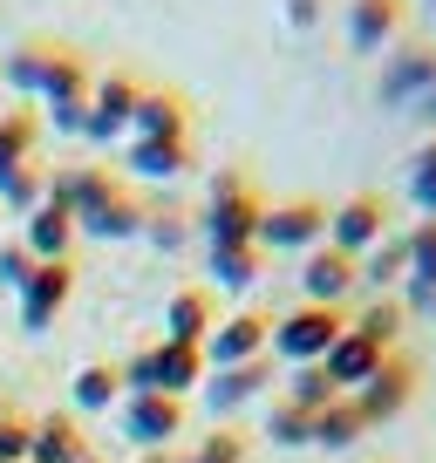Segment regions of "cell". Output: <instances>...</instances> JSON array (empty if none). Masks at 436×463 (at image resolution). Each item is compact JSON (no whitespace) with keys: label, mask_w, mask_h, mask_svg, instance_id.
I'll return each instance as SVG.
<instances>
[{"label":"cell","mask_w":436,"mask_h":463,"mask_svg":"<svg viewBox=\"0 0 436 463\" xmlns=\"http://www.w3.org/2000/svg\"><path fill=\"white\" fill-rule=\"evenodd\" d=\"M260 218H266V198L252 191L246 171H218L212 177V198H204L198 212V232H204V246H260Z\"/></svg>","instance_id":"cell-1"},{"label":"cell","mask_w":436,"mask_h":463,"mask_svg":"<svg viewBox=\"0 0 436 463\" xmlns=\"http://www.w3.org/2000/svg\"><path fill=\"white\" fill-rule=\"evenodd\" d=\"M348 334V314L341 307H314V300H300L293 314H280L273 320V354L287 368H320L327 362V347Z\"/></svg>","instance_id":"cell-2"},{"label":"cell","mask_w":436,"mask_h":463,"mask_svg":"<svg viewBox=\"0 0 436 463\" xmlns=\"http://www.w3.org/2000/svg\"><path fill=\"white\" fill-rule=\"evenodd\" d=\"M314 246H327V204H320V198L266 204V218H260V252H314Z\"/></svg>","instance_id":"cell-3"},{"label":"cell","mask_w":436,"mask_h":463,"mask_svg":"<svg viewBox=\"0 0 436 463\" xmlns=\"http://www.w3.org/2000/svg\"><path fill=\"white\" fill-rule=\"evenodd\" d=\"M382 239H389V204H382L375 191H355L348 204L327 212V246L348 252V260H368Z\"/></svg>","instance_id":"cell-4"},{"label":"cell","mask_w":436,"mask_h":463,"mask_svg":"<svg viewBox=\"0 0 436 463\" xmlns=\"http://www.w3.org/2000/svg\"><path fill=\"white\" fill-rule=\"evenodd\" d=\"M137 102H144V82L137 75H96V89H89V144H117V137H130V116Z\"/></svg>","instance_id":"cell-5"},{"label":"cell","mask_w":436,"mask_h":463,"mask_svg":"<svg viewBox=\"0 0 436 463\" xmlns=\"http://www.w3.org/2000/svg\"><path fill=\"white\" fill-rule=\"evenodd\" d=\"M69 293H75V260H34L28 287H21V327L48 334V327H55V314L69 307Z\"/></svg>","instance_id":"cell-6"},{"label":"cell","mask_w":436,"mask_h":463,"mask_svg":"<svg viewBox=\"0 0 436 463\" xmlns=\"http://www.w3.org/2000/svg\"><path fill=\"white\" fill-rule=\"evenodd\" d=\"M260 354H273V314H260V307H246V314H232V320H218L212 341H204V362H218V368L260 362Z\"/></svg>","instance_id":"cell-7"},{"label":"cell","mask_w":436,"mask_h":463,"mask_svg":"<svg viewBox=\"0 0 436 463\" xmlns=\"http://www.w3.org/2000/svg\"><path fill=\"white\" fill-rule=\"evenodd\" d=\"M123 436L137 443V457H150V449H164L171 436H185V402L177 395H130V409H123Z\"/></svg>","instance_id":"cell-8"},{"label":"cell","mask_w":436,"mask_h":463,"mask_svg":"<svg viewBox=\"0 0 436 463\" xmlns=\"http://www.w3.org/2000/svg\"><path fill=\"white\" fill-rule=\"evenodd\" d=\"M355 279H362V260H348V252H335V246L300 252V300L341 307V300L355 293Z\"/></svg>","instance_id":"cell-9"},{"label":"cell","mask_w":436,"mask_h":463,"mask_svg":"<svg viewBox=\"0 0 436 463\" xmlns=\"http://www.w3.org/2000/svg\"><path fill=\"white\" fill-rule=\"evenodd\" d=\"M382 362H389V347H375V341H368V334H341V341L335 347H327V362H320V375H327V382H335V389L341 395H355V389H368V382H375V368Z\"/></svg>","instance_id":"cell-10"},{"label":"cell","mask_w":436,"mask_h":463,"mask_svg":"<svg viewBox=\"0 0 436 463\" xmlns=\"http://www.w3.org/2000/svg\"><path fill=\"white\" fill-rule=\"evenodd\" d=\"M409 395H416V368H409L403 354H389V362L375 368V382L355 389V409H362V422H395L409 409Z\"/></svg>","instance_id":"cell-11"},{"label":"cell","mask_w":436,"mask_h":463,"mask_svg":"<svg viewBox=\"0 0 436 463\" xmlns=\"http://www.w3.org/2000/svg\"><path fill=\"white\" fill-rule=\"evenodd\" d=\"M89 457H96V449H89L82 422H75L69 409H48L28 430V463H89Z\"/></svg>","instance_id":"cell-12"},{"label":"cell","mask_w":436,"mask_h":463,"mask_svg":"<svg viewBox=\"0 0 436 463\" xmlns=\"http://www.w3.org/2000/svg\"><path fill=\"white\" fill-rule=\"evenodd\" d=\"M212 327H218V300H212V287H177V293H171V307H164V341H191V347H204V341H212Z\"/></svg>","instance_id":"cell-13"},{"label":"cell","mask_w":436,"mask_h":463,"mask_svg":"<svg viewBox=\"0 0 436 463\" xmlns=\"http://www.w3.org/2000/svg\"><path fill=\"white\" fill-rule=\"evenodd\" d=\"M191 164H198V144H191V137H157V144L130 137V177H150V184H171V177H185Z\"/></svg>","instance_id":"cell-14"},{"label":"cell","mask_w":436,"mask_h":463,"mask_svg":"<svg viewBox=\"0 0 436 463\" xmlns=\"http://www.w3.org/2000/svg\"><path fill=\"white\" fill-rule=\"evenodd\" d=\"M409 0H348V48L355 55H375V48L395 42Z\"/></svg>","instance_id":"cell-15"},{"label":"cell","mask_w":436,"mask_h":463,"mask_svg":"<svg viewBox=\"0 0 436 463\" xmlns=\"http://www.w3.org/2000/svg\"><path fill=\"white\" fill-rule=\"evenodd\" d=\"M130 137H144V144H157V137H191V102L177 96V89H144V102H137V116H130Z\"/></svg>","instance_id":"cell-16"},{"label":"cell","mask_w":436,"mask_h":463,"mask_svg":"<svg viewBox=\"0 0 436 463\" xmlns=\"http://www.w3.org/2000/svg\"><path fill=\"white\" fill-rule=\"evenodd\" d=\"M266 382H273V362H266V354L260 362H239V368H218V375H204V402H212L218 416H232V409H246Z\"/></svg>","instance_id":"cell-17"},{"label":"cell","mask_w":436,"mask_h":463,"mask_svg":"<svg viewBox=\"0 0 436 463\" xmlns=\"http://www.w3.org/2000/svg\"><path fill=\"white\" fill-rule=\"evenodd\" d=\"M430 89H436V48L389 55V69H382V102H422Z\"/></svg>","instance_id":"cell-18"},{"label":"cell","mask_w":436,"mask_h":463,"mask_svg":"<svg viewBox=\"0 0 436 463\" xmlns=\"http://www.w3.org/2000/svg\"><path fill=\"white\" fill-rule=\"evenodd\" d=\"M89 89H96V69H89V55H82V48H69V42H55V61H48L42 102H48V109H62V102H89Z\"/></svg>","instance_id":"cell-19"},{"label":"cell","mask_w":436,"mask_h":463,"mask_svg":"<svg viewBox=\"0 0 436 463\" xmlns=\"http://www.w3.org/2000/svg\"><path fill=\"white\" fill-rule=\"evenodd\" d=\"M75 232H82V239H109V246H117V239H144V198H137V191L123 184L117 198L102 204L96 218H82Z\"/></svg>","instance_id":"cell-20"},{"label":"cell","mask_w":436,"mask_h":463,"mask_svg":"<svg viewBox=\"0 0 436 463\" xmlns=\"http://www.w3.org/2000/svg\"><path fill=\"white\" fill-rule=\"evenodd\" d=\"M21 246H28L34 260H69V252H75V218L62 212V204H42V212H28Z\"/></svg>","instance_id":"cell-21"},{"label":"cell","mask_w":436,"mask_h":463,"mask_svg":"<svg viewBox=\"0 0 436 463\" xmlns=\"http://www.w3.org/2000/svg\"><path fill=\"white\" fill-rule=\"evenodd\" d=\"M34 144H42V109H7L0 116V184L34 164Z\"/></svg>","instance_id":"cell-22"},{"label":"cell","mask_w":436,"mask_h":463,"mask_svg":"<svg viewBox=\"0 0 436 463\" xmlns=\"http://www.w3.org/2000/svg\"><path fill=\"white\" fill-rule=\"evenodd\" d=\"M191 382H204V347H191V341H157V395H177V402H185Z\"/></svg>","instance_id":"cell-23"},{"label":"cell","mask_w":436,"mask_h":463,"mask_svg":"<svg viewBox=\"0 0 436 463\" xmlns=\"http://www.w3.org/2000/svg\"><path fill=\"white\" fill-rule=\"evenodd\" d=\"M362 430H368V422H362V409H355V395H335V402L314 416V443L320 449H355Z\"/></svg>","instance_id":"cell-24"},{"label":"cell","mask_w":436,"mask_h":463,"mask_svg":"<svg viewBox=\"0 0 436 463\" xmlns=\"http://www.w3.org/2000/svg\"><path fill=\"white\" fill-rule=\"evenodd\" d=\"M48 61H55V42H21L14 55L0 61V82H14L21 96H42L48 89Z\"/></svg>","instance_id":"cell-25"},{"label":"cell","mask_w":436,"mask_h":463,"mask_svg":"<svg viewBox=\"0 0 436 463\" xmlns=\"http://www.w3.org/2000/svg\"><path fill=\"white\" fill-rule=\"evenodd\" d=\"M260 273H266V252L260 246H218L212 252V279H218V287H232V293H246Z\"/></svg>","instance_id":"cell-26"},{"label":"cell","mask_w":436,"mask_h":463,"mask_svg":"<svg viewBox=\"0 0 436 463\" xmlns=\"http://www.w3.org/2000/svg\"><path fill=\"white\" fill-rule=\"evenodd\" d=\"M348 327H355V334H368L375 347H389V354H395V334L409 327V314H403V300H395V293H382V300H375V307H362Z\"/></svg>","instance_id":"cell-27"},{"label":"cell","mask_w":436,"mask_h":463,"mask_svg":"<svg viewBox=\"0 0 436 463\" xmlns=\"http://www.w3.org/2000/svg\"><path fill=\"white\" fill-rule=\"evenodd\" d=\"M123 395V368H109V362H89V368H75V409H109Z\"/></svg>","instance_id":"cell-28"},{"label":"cell","mask_w":436,"mask_h":463,"mask_svg":"<svg viewBox=\"0 0 436 463\" xmlns=\"http://www.w3.org/2000/svg\"><path fill=\"white\" fill-rule=\"evenodd\" d=\"M42 204H48V171H42V164H21V171L0 184V212L28 218V212H42Z\"/></svg>","instance_id":"cell-29"},{"label":"cell","mask_w":436,"mask_h":463,"mask_svg":"<svg viewBox=\"0 0 436 463\" xmlns=\"http://www.w3.org/2000/svg\"><path fill=\"white\" fill-rule=\"evenodd\" d=\"M335 395H341V389L320 375V368H287V395H280V402H293L300 416H320V409L335 402Z\"/></svg>","instance_id":"cell-30"},{"label":"cell","mask_w":436,"mask_h":463,"mask_svg":"<svg viewBox=\"0 0 436 463\" xmlns=\"http://www.w3.org/2000/svg\"><path fill=\"white\" fill-rule=\"evenodd\" d=\"M403 273H409V239H395V232H389V239H382V246L362 260V279H368L375 293H389Z\"/></svg>","instance_id":"cell-31"},{"label":"cell","mask_w":436,"mask_h":463,"mask_svg":"<svg viewBox=\"0 0 436 463\" xmlns=\"http://www.w3.org/2000/svg\"><path fill=\"white\" fill-rule=\"evenodd\" d=\"M409 287H416V293H436V218L409 225Z\"/></svg>","instance_id":"cell-32"},{"label":"cell","mask_w":436,"mask_h":463,"mask_svg":"<svg viewBox=\"0 0 436 463\" xmlns=\"http://www.w3.org/2000/svg\"><path fill=\"white\" fill-rule=\"evenodd\" d=\"M266 436H273L280 449H300V443H314V416H300L293 402H273V416H266Z\"/></svg>","instance_id":"cell-33"},{"label":"cell","mask_w":436,"mask_h":463,"mask_svg":"<svg viewBox=\"0 0 436 463\" xmlns=\"http://www.w3.org/2000/svg\"><path fill=\"white\" fill-rule=\"evenodd\" d=\"M185 463H246V430H212Z\"/></svg>","instance_id":"cell-34"},{"label":"cell","mask_w":436,"mask_h":463,"mask_svg":"<svg viewBox=\"0 0 436 463\" xmlns=\"http://www.w3.org/2000/svg\"><path fill=\"white\" fill-rule=\"evenodd\" d=\"M28 273H34V252L21 246V239H0V287H28Z\"/></svg>","instance_id":"cell-35"},{"label":"cell","mask_w":436,"mask_h":463,"mask_svg":"<svg viewBox=\"0 0 436 463\" xmlns=\"http://www.w3.org/2000/svg\"><path fill=\"white\" fill-rule=\"evenodd\" d=\"M123 389H130V395H150V389H157V341L137 347L130 362H123Z\"/></svg>","instance_id":"cell-36"},{"label":"cell","mask_w":436,"mask_h":463,"mask_svg":"<svg viewBox=\"0 0 436 463\" xmlns=\"http://www.w3.org/2000/svg\"><path fill=\"white\" fill-rule=\"evenodd\" d=\"M28 430L34 422H21V416L0 409V463H28Z\"/></svg>","instance_id":"cell-37"},{"label":"cell","mask_w":436,"mask_h":463,"mask_svg":"<svg viewBox=\"0 0 436 463\" xmlns=\"http://www.w3.org/2000/svg\"><path fill=\"white\" fill-rule=\"evenodd\" d=\"M144 232L157 239V246H185V212H144Z\"/></svg>","instance_id":"cell-38"},{"label":"cell","mask_w":436,"mask_h":463,"mask_svg":"<svg viewBox=\"0 0 436 463\" xmlns=\"http://www.w3.org/2000/svg\"><path fill=\"white\" fill-rule=\"evenodd\" d=\"M48 123L62 137H89V102H62V109H48Z\"/></svg>","instance_id":"cell-39"},{"label":"cell","mask_w":436,"mask_h":463,"mask_svg":"<svg viewBox=\"0 0 436 463\" xmlns=\"http://www.w3.org/2000/svg\"><path fill=\"white\" fill-rule=\"evenodd\" d=\"M409 184H436V137L416 150V157H409Z\"/></svg>","instance_id":"cell-40"},{"label":"cell","mask_w":436,"mask_h":463,"mask_svg":"<svg viewBox=\"0 0 436 463\" xmlns=\"http://www.w3.org/2000/svg\"><path fill=\"white\" fill-rule=\"evenodd\" d=\"M287 21H293V28H314V21H320V0H287Z\"/></svg>","instance_id":"cell-41"},{"label":"cell","mask_w":436,"mask_h":463,"mask_svg":"<svg viewBox=\"0 0 436 463\" xmlns=\"http://www.w3.org/2000/svg\"><path fill=\"white\" fill-rule=\"evenodd\" d=\"M409 204H416V212H430V218H436V184H409Z\"/></svg>","instance_id":"cell-42"},{"label":"cell","mask_w":436,"mask_h":463,"mask_svg":"<svg viewBox=\"0 0 436 463\" xmlns=\"http://www.w3.org/2000/svg\"><path fill=\"white\" fill-rule=\"evenodd\" d=\"M409 116H422V123H436V89H430V96H422V102H416V109H409Z\"/></svg>","instance_id":"cell-43"},{"label":"cell","mask_w":436,"mask_h":463,"mask_svg":"<svg viewBox=\"0 0 436 463\" xmlns=\"http://www.w3.org/2000/svg\"><path fill=\"white\" fill-rule=\"evenodd\" d=\"M137 463H171V457H164V449H150V457H137Z\"/></svg>","instance_id":"cell-44"},{"label":"cell","mask_w":436,"mask_h":463,"mask_svg":"<svg viewBox=\"0 0 436 463\" xmlns=\"http://www.w3.org/2000/svg\"><path fill=\"white\" fill-rule=\"evenodd\" d=\"M89 463H102V457H89Z\"/></svg>","instance_id":"cell-45"}]
</instances>
